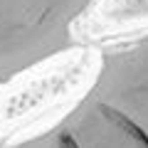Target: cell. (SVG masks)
<instances>
[{
  "label": "cell",
  "mask_w": 148,
  "mask_h": 148,
  "mask_svg": "<svg viewBox=\"0 0 148 148\" xmlns=\"http://www.w3.org/2000/svg\"><path fill=\"white\" fill-rule=\"evenodd\" d=\"M91 0H0V84L77 47L74 25Z\"/></svg>",
  "instance_id": "obj_2"
},
{
  "label": "cell",
  "mask_w": 148,
  "mask_h": 148,
  "mask_svg": "<svg viewBox=\"0 0 148 148\" xmlns=\"http://www.w3.org/2000/svg\"><path fill=\"white\" fill-rule=\"evenodd\" d=\"M148 37V0H91L74 25L77 45L106 47Z\"/></svg>",
  "instance_id": "obj_3"
},
{
  "label": "cell",
  "mask_w": 148,
  "mask_h": 148,
  "mask_svg": "<svg viewBox=\"0 0 148 148\" xmlns=\"http://www.w3.org/2000/svg\"><path fill=\"white\" fill-rule=\"evenodd\" d=\"M0 148H148V37L99 47V69L49 123Z\"/></svg>",
  "instance_id": "obj_1"
}]
</instances>
